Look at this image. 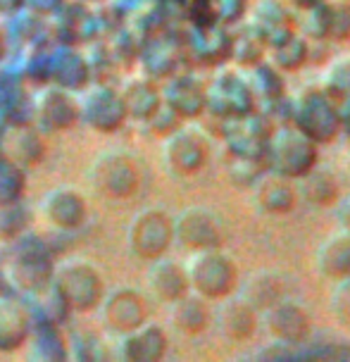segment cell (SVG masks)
<instances>
[{"instance_id": "9a60e30c", "label": "cell", "mask_w": 350, "mask_h": 362, "mask_svg": "<svg viewBox=\"0 0 350 362\" xmlns=\"http://www.w3.org/2000/svg\"><path fill=\"white\" fill-rule=\"evenodd\" d=\"M255 203L260 205L264 212H272V215H286V212L293 210L296 200H298V191L296 186L291 184V179L281 177L276 172H269L264 177L255 179Z\"/></svg>"}, {"instance_id": "277c9868", "label": "cell", "mask_w": 350, "mask_h": 362, "mask_svg": "<svg viewBox=\"0 0 350 362\" xmlns=\"http://www.w3.org/2000/svg\"><path fill=\"white\" fill-rule=\"evenodd\" d=\"M255 105V95L245 81V76L236 69H224L217 74L212 86L207 88V107L217 115V117H231L241 119L248 112H252Z\"/></svg>"}, {"instance_id": "484cf974", "label": "cell", "mask_w": 350, "mask_h": 362, "mask_svg": "<svg viewBox=\"0 0 350 362\" xmlns=\"http://www.w3.org/2000/svg\"><path fill=\"white\" fill-rule=\"evenodd\" d=\"M122 100L127 105V112H132L139 119H151L158 107L162 105V93L153 86L151 81L139 79L127 83V88L122 90Z\"/></svg>"}, {"instance_id": "83f0119b", "label": "cell", "mask_w": 350, "mask_h": 362, "mask_svg": "<svg viewBox=\"0 0 350 362\" xmlns=\"http://www.w3.org/2000/svg\"><path fill=\"white\" fill-rule=\"evenodd\" d=\"M308 57H310L308 41L296 34H291L288 38H284L281 43L269 48V64H274L276 69H284V72H296V69H301L303 64L308 62Z\"/></svg>"}, {"instance_id": "603a6c76", "label": "cell", "mask_w": 350, "mask_h": 362, "mask_svg": "<svg viewBox=\"0 0 350 362\" xmlns=\"http://www.w3.org/2000/svg\"><path fill=\"white\" fill-rule=\"evenodd\" d=\"M0 153H3V160H8L15 167L22 165H34L41 155V141L34 132L24 127H15L5 134L3 144H0Z\"/></svg>"}, {"instance_id": "ac0fdd59", "label": "cell", "mask_w": 350, "mask_h": 362, "mask_svg": "<svg viewBox=\"0 0 350 362\" xmlns=\"http://www.w3.org/2000/svg\"><path fill=\"white\" fill-rule=\"evenodd\" d=\"M43 215L48 217L50 224L60 226V229H74L86 217V203L79 193L69 189H57L45 196Z\"/></svg>"}, {"instance_id": "74e56055", "label": "cell", "mask_w": 350, "mask_h": 362, "mask_svg": "<svg viewBox=\"0 0 350 362\" xmlns=\"http://www.w3.org/2000/svg\"><path fill=\"white\" fill-rule=\"evenodd\" d=\"M291 5H296L298 10H303V8H310V5H315V3H320V0H288Z\"/></svg>"}, {"instance_id": "9c48e42d", "label": "cell", "mask_w": 350, "mask_h": 362, "mask_svg": "<svg viewBox=\"0 0 350 362\" xmlns=\"http://www.w3.org/2000/svg\"><path fill=\"white\" fill-rule=\"evenodd\" d=\"M165 155V163L172 172L177 174H196L205 167L207 163V144L203 136H198L196 132H172L167 136V144L162 148Z\"/></svg>"}, {"instance_id": "30bf717a", "label": "cell", "mask_w": 350, "mask_h": 362, "mask_svg": "<svg viewBox=\"0 0 350 362\" xmlns=\"http://www.w3.org/2000/svg\"><path fill=\"white\" fill-rule=\"evenodd\" d=\"M127 115L129 112L122 93L110 88H93L79 105V117H83L88 127L100 129V132H112V129L122 127Z\"/></svg>"}, {"instance_id": "52a82bcc", "label": "cell", "mask_w": 350, "mask_h": 362, "mask_svg": "<svg viewBox=\"0 0 350 362\" xmlns=\"http://www.w3.org/2000/svg\"><path fill=\"white\" fill-rule=\"evenodd\" d=\"M262 325L274 341L293 344V346L305 341L310 332H313V322H310L308 310L301 303L288 298L276 300L274 305L262 310Z\"/></svg>"}, {"instance_id": "5bb4252c", "label": "cell", "mask_w": 350, "mask_h": 362, "mask_svg": "<svg viewBox=\"0 0 350 362\" xmlns=\"http://www.w3.org/2000/svg\"><path fill=\"white\" fill-rule=\"evenodd\" d=\"M105 322L117 334H129L146 322V303L136 291L122 288L105 300Z\"/></svg>"}, {"instance_id": "f546056e", "label": "cell", "mask_w": 350, "mask_h": 362, "mask_svg": "<svg viewBox=\"0 0 350 362\" xmlns=\"http://www.w3.org/2000/svg\"><path fill=\"white\" fill-rule=\"evenodd\" d=\"M243 76H245V81H248L255 100L260 98L262 103H269L281 95V76H279V69L274 64L255 62V64H250V69Z\"/></svg>"}, {"instance_id": "d590c367", "label": "cell", "mask_w": 350, "mask_h": 362, "mask_svg": "<svg viewBox=\"0 0 350 362\" xmlns=\"http://www.w3.org/2000/svg\"><path fill=\"white\" fill-rule=\"evenodd\" d=\"M339 217H341V229L348 231L350 234V198L343 200L341 208H339Z\"/></svg>"}, {"instance_id": "d4e9b609", "label": "cell", "mask_w": 350, "mask_h": 362, "mask_svg": "<svg viewBox=\"0 0 350 362\" xmlns=\"http://www.w3.org/2000/svg\"><path fill=\"white\" fill-rule=\"evenodd\" d=\"M172 305H174L172 322H174V327L184 334H191V336L200 334L207 327V322H210V310L205 305V298H200L198 293L196 296L186 293L184 298L174 300Z\"/></svg>"}, {"instance_id": "4fadbf2b", "label": "cell", "mask_w": 350, "mask_h": 362, "mask_svg": "<svg viewBox=\"0 0 350 362\" xmlns=\"http://www.w3.org/2000/svg\"><path fill=\"white\" fill-rule=\"evenodd\" d=\"M95 186L112 198H127L139 189V172L124 155H107L95 165Z\"/></svg>"}, {"instance_id": "7402d4cb", "label": "cell", "mask_w": 350, "mask_h": 362, "mask_svg": "<svg viewBox=\"0 0 350 362\" xmlns=\"http://www.w3.org/2000/svg\"><path fill=\"white\" fill-rule=\"evenodd\" d=\"M301 184H298V193L308 200L310 205H317V208H329L334 205L341 196L339 181L329 170H322V167H313L308 174H303Z\"/></svg>"}, {"instance_id": "44dd1931", "label": "cell", "mask_w": 350, "mask_h": 362, "mask_svg": "<svg viewBox=\"0 0 350 362\" xmlns=\"http://www.w3.org/2000/svg\"><path fill=\"white\" fill-rule=\"evenodd\" d=\"M79 117V105L60 88H45L38 98V122L48 129H64Z\"/></svg>"}, {"instance_id": "8992f818", "label": "cell", "mask_w": 350, "mask_h": 362, "mask_svg": "<svg viewBox=\"0 0 350 362\" xmlns=\"http://www.w3.org/2000/svg\"><path fill=\"white\" fill-rule=\"evenodd\" d=\"M174 238V222L162 210H144L129 226V245L144 260L165 255Z\"/></svg>"}, {"instance_id": "e0dca14e", "label": "cell", "mask_w": 350, "mask_h": 362, "mask_svg": "<svg viewBox=\"0 0 350 362\" xmlns=\"http://www.w3.org/2000/svg\"><path fill=\"white\" fill-rule=\"evenodd\" d=\"M148 286L155 293V298L162 303H174L179 298H184L191 291L189 286V276L186 269L181 264L172 260H160L153 264V269L148 272Z\"/></svg>"}, {"instance_id": "e575fe53", "label": "cell", "mask_w": 350, "mask_h": 362, "mask_svg": "<svg viewBox=\"0 0 350 362\" xmlns=\"http://www.w3.org/2000/svg\"><path fill=\"white\" fill-rule=\"evenodd\" d=\"M332 308L341 320L350 322V274L339 279L334 293H332Z\"/></svg>"}, {"instance_id": "cb8c5ba5", "label": "cell", "mask_w": 350, "mask_h": 362, "mask_svg": "<svg viewBox=\"0 0 350 362\" xmlns=\"http://www.w3.org/2000/svg\"><path fill=\"white\" fill-rule=\"evenodd\" d=\"M241 298L248 300L257 313L274 305L276 300L284 298V284L274 272H255L250 274V279L243 284Z\"/></svg>"}, {"instance_id": "f35d334b", "label": "cell", "mask_w": 350, "mask_h": 362, "mask_svg": "<svg viewBox=\"0 0 350 362\" xmlns=\"http://www.w3.org/2000/svg\"><path fill=\"white\" fill-rule=\"evenodd\" d=\"M346 167H348V174H350V155H348V163H346Z\"/></svg>"}, {"instance_id": "6da1fadb", "label": "cell", "mask_w": 350, "mask_h": 362, "mask_svg": "<svg viewBox=\"0 0 350 362\" xmlns=\"http://www.w3.org/2000/svg\"><path fill=\"white\" fill-rule=\"evenodd\" d=\"M264 158L269 170L286 179H301L317 165V144L293 124H279L272 129Z\"/></svg>"}, {"instance_id": "1f68e13d", "label": "cell", "mask_w": 350, "mask_h": 362, "mask_svg": "<svg viewBox=\"0 0 350 362\" xmlns=\"http://www.w3.org/2000/svg\"><path fill=\"white\" fill-rule=\"evenodd\" d=\"M303 34L310 38H327L329 34V3H315L310 8H303Z\"/></svg>"}, {"instance_id": "4dcf8cb0", "label": "cell", "mask_w": 350, "mask_h": 362, "mask_svg": "<svg viewBox=\"0 0 350 362\" xmlns=\"http://www.w3.org/2000/svg\"><path fill=\"white\" fill-rule=\"evenodd\" d=\"M15 274L22 286L38 288L48 274V260H45V255H38L34 250H24L15 260Z\"/></svg>"}, {"instance_id": "8fae6325", "label": "cell", "mask_w": 350, "mask_h": 362, "mask_svg": "<svg viewBox=\"0 0 350 362\" xmlns=\"http://www.w3.org/2000/svg\"><path fill=\"white\" fill-rule=\"evenodd\" d=\"M162 103L181 119L198 117L207 110V88L196 76H174L162 90Z\"/></svg>"}, {"instance_id": "836d02e7", "label": "cell", "mask_w": 350, "mask_h": 362, "mask_svg": "<svg viewBox=\"0 0 350 362\" xmlns=\"http://www.w3.org/2000/svg\"><path fill=\"white\" fill-rule=\"evenodd\" d=\"M262 53H264V41L252 29L245 31L241 41L233 45V57H236V62L241 67H250V64L260 62Z\"/></svg>"}, {"instance_id": "3957f363", "label": "cell", "mask_w": 350, "mask_h": 362, "mask_svg": "<svg viewBox=\"0 0 350 362\" xmlns=\"http://www.w3.org/2000/svg\"><path fill=\"white\" fill-rule=\"evenodd\" d=\"M186 276H189L191 291H196L205 300L226 298L238 281L236 264L229 255H224L219 248L193 250L189 264H186Z\"/></svg>"}, {"instance_id": "ffe728a7", "label": "cell", "mask_w": 350, "mask_h": 362, "mask_svg": "<svg viewBox=\"0 0 350 362\" xmlns=\"http://www.w3.org/2000/svg\"><path fill=\"white\" fill-rule=\"evenodd\" d=\"M122 355L127 360H160L167 351V339L160 327L141 325L129 334H122Z\"/></svg>"}, {"instance_id": "5b68a950", "label": "cell", "mask_w": 350, "mask_h": 362, "mask_svg": "<svg viewBox=\"0 0 350 362\" xmlns=\"http://www.w3.org/2000/svg\"><path fill=\"white\" fill-rule=\"evenodd\" d=\"M55 291L69 308L91 310L98 305L103 296L100 274L88 262H67L62 264L55 276Z\"/></svg>"}, {"instance_id": "f1b7e54d", "label": "cell", "mask_w": 350, "mask_h": 362, "mask_svg": "<svg viewBox=\"0 0 350 362\" xmlns=\"http://www.w3.org/2000/svg\"><path fill=\"white\" fill-rule=\"evenodd\" d=\"M322 88L339 105V110L343 105H350V55L339 57L329 64L322 76Z\"/></svg>"}, {"instance_id": "d6a6232c", "label": "cell", "mask_w": 350, "mask_h": 362, "mask_svg": "<svg viewBox=\"0 0 350 362\" xmlns=\"http://www.w3.org/2000/svg\"><path fill=\"white\" fill-rule=\"evenodd\" d=\"M332 41H348L350 38V0H334L329 3V34Z\"/></svg>"}, {"instance_id": "7a4b0ae2", "label": "cell", "mask_w": 350, "mask_h": 362, "mask_svg": "<svg viewBox=\"0 0 350 362\" xmlns=\"http://www.w3.org/2000/svg\"><path fill=\"white\" fill-rule=\"evenodd\" d=\"M291 124L310 136L315 144H332L341 134V110L322 86H310L291 103Z\"/></svg>"}, {"instance_id": "d6986e66", "label": "cell", "mask_w": 350, "mask_h": 362, "mask_svg": "<svg viewBox=\"0 0 350 362\" xmlns=\"http://www.w3.org/2000/svg\"><path fill=\"white\" fill-rule=\"evenodd\" d=\"M317 269L322 272L327 279L339 281L350 274V234L339 231V234L329 236L327 241L317 250Z\"/></svg>"}, {"instance_id": "7c38bea8", "label": "cell", "mask_w": 350, "mask_h": 362, "mask_svg": "<svg viewBox=\"0 0 350 362\" xmlns=\"http://www.w3.org/2000/svg\"><path fill=\"white\" fill-rule=\"evenodd\" d=\"M250 29L262 38L267 48L293 34L291 15L281 0H257L250 12Z\"/></svg>"}, {"instance_id": "2e32d148", "label": "cell", "mask_w": 350, "mask_h": 362, "mask_svg": "<svg viewBox=\"0 0 350 362\" xmlns=\"http://www.w3.org/2000/svg\"><path fill=\"white\" fill-rule=\"evenodd\" d=\"M219 334L229 341H245L255 334L257 329V310L243 300L241 296L224 300V305L217 313Z\"/></svg>"}, {"instance_id": "4316f807", "label": "cell", "mask_w": 350, "mask_h": 362, "mask_svg": "<svg viewBox=\"0 0 350 362\" xmlns=\"http://www.w3.org/2000/svg\"><path fill=\"white\" fill-rule=\"evenodd\" d=\"M27 336V315L15 300L0 298V351H12Z\"/></svg>"}, {"instance_id": "8d00e7d4", "label": "cell", "mask_w": 350, "mask_h": 362, "mask_svg": "<svg viewBox=\"0 0 350 362\" xmlns=\"http://www.w3.org/2000/svg\"><path fill=\"white\" fill-rule=\"evenodd\" d=\"M341 132L350 139V105L341 107Z\"/></svg>"}, {"instance_id": "ba28073f", "label": "cell", "mask_w": 350, "mask_h": 362, "mask_svg": "<svg viewBox=\"0 0 350 362\" xmlns=\"http://www.w3.org/2000/svg\"><path fill=\"white\" fill-rule=\"evenodd\" d=\"M222 236L217 217L203 208H189L174 219V238H179V243L189 250L219 248V243L224 241Z\"/></svg>"}]
</instances>
